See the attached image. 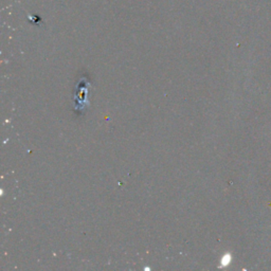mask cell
<instances>
[{
    "instance_id": "6da1fadb",
    "label": "cell",
    "mask_w": 271,
    "mask_h": 271,
    "mask_svg": "<svg viewBox=\"0 0 271 271\" xmlns=\"http://www.w3.org/2000/svg\"><path fill=\"white\" fill-rule=\"evenodd\" d=\"M88 85L86 78H82L78 82L77 87H75V94H74V103H75V111H83L85 107V103L87 102V96H88Z\"/></svg>"
}]
</instances>
